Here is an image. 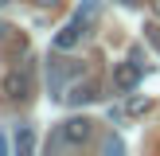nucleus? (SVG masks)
<instances>
[{"mask_svg": "<svg viewBox=\"0 0 160 156\" xmlns=\"http://www.w3.org/2000/svg\"><path fill=\"white\" fill-rule=\"evenodd\" d=\"M90 137H94V121H90V117H67V121H62L59 129H55V137L47 140V148H55V144L82 148Z\"/></svg>", "mask_w": 160, "mask_h": 156, "instance_id": "1", "label": "nucleus"}, {"mask_svg": "<svg viewBox=\"0 0 160 156\" xmlns=\"http://www.w3.org/2000/svg\"><path fill=\"white\" fill-rule=\"evenodd\" d=\"M0 94H4L8 101H23V98L31 94V74H28V70H20V66L8 70V74L0 78Z\"/></svg>", "mask_w": 160, "mask_h": 156, "instance_id": "2", "label": "nucleus"}, {"mask_svg": "<svg viewBox=\"0 0 160 156\" xmlns=\"http://www.w3.org/2000/svg\"><path fill=\"white\" fill-rule=\"evenodd\" d=\"M98 98H102V82L98 78H78V82L62 94L67 105H90V101H98Z\"/></svg>", "mask_w": 160, "mask_h": 156, "instance_id": "3", "label": "nucleus"}, {"mask_svg": "<svg viewBox=\"0 0 160 156\" xmlns=\"http://www.w3.org/2000/svg\"><path fill=\"white\" fill-rule=\"evenodd\" d=\"M137 82H141V62H137V59L117 62V66H113V90H117V94H133Z\"/></svg>", "mask_w": 160, "mask_h": 156, "instance_id": "4", "label": "nucleus"}, {"mask_svg": "<svg viewBox=\"0 0 160 156\" xmlns=\"http://www.w3.org/2000/svg\"><path fill=\"white\" fill-rule=\"evenodd\" d=\"M86 27H90V20H82V16H74V20H70L67 27H62L59 35H55V51H74V47L82 43Z\"/></svg>", "mask_w": 160, "mask_h": 156, "instance_id": "5", "label": "nucleus"}, {"mask_svg": "<svg viewBox=\"0 0 160 156\" xmlns=\"http://www.w3.org/2000/svg\"><path fill=\"white\" fill-rule=\"evenodd\" d=\"M78 74V66H70L67 59H55V66H51V94L55 98H62V90H67V82Z\"/></svg>", "mask_w": 160, "mask_h": 156, "instance_id": "6", "label": "nucleus"}, {"mask_svg": "<svg viewBox=\"0 0 160 156\" xmlns=\"http://www.w3.org/2000/svg\"><path fill=\"white\" fill-rule=\"evenodd\" d=\"M16 148H20V152H35V133H31V125H20V129H16Z\"/></svg>", "mask_w": 160, "mask_h": 156, "instance_id": "7", "label": "nucleus"}, {"mask_svg": "<svg viewBox=\"0 0 160 156\" xmlns=\"http://www.w3.org/2000/svg\"><path fill=\"white\" fill-rule=\"evenodd\" d=\"M98 152H102V156H121V152H125V144H121V137H113V133H109V137H102V140H98Z\"/></svg>", "mask_w": 160, "mask_h": 156, "instance_id": "8", "label": "nucleus"}, {"mask_svg": "<svg viewBox=\"0 0 160 156\" xmlns=\"http://www.w3.org/2000/svg\"><path fill=\"white\" fill-rule=\"evenodd\" d=\"M148 105H152L148 98H129V105H125V109H129L133 117H141V113H148Z\"/></svg>", "mask_w": 160, "mask_h": 156, "instance_id": "9", "label": "nucleus"}, {"mask_svg": "<svg viewBox=\"0 0 160 156\" xmlns=\"http://www.w3.org/2000/svg\"><path fill=\"white\" fill-rule=\"evenodd\" d=\"M8 39H12V27H8V23H0V43H8Z\"/></svg>", "mask_w": 160, "mask_h": 156, "instance_id": "10", "label": "nucleus"}, {"mask_svg": "<svg viewBox=\"0 0 160 156\" xmlns=\"http://www.w3.org/2000/svg\"><path fill=\"white\" fill-rule=\"evenodd\" d=\"M31 4H39V8H51V4H55V0H31Z\"/></svg>", "mask_w": 160, "mask_h": 156, "instance_id": "11", "label": "nucleus"}, {"mask_svg": "<svg viewBox=\"0 0 160 156\" xmlns=\"http://www.w3.org/2000/svg\"><path fill=\"white\" fill-rule=\"evenodd\" d=\"M4 152H8V140H4V137H0V156H4Z\"/></svg>", "mask_w": 160, "mask_h": 156, "instance_id": "12", "label": "nucleus"}, {"mask_svg": "<svg viewBox=\"0 0 160 156\" xmlns=\"http://www.w3.org/2000/svg\"><path fill=\"white\" fill-rule=\"evenodd\" d=\"M152 12H156V16H160V0H152Z\"/></svg>", "mask_w": 160, "mask_h": 156, "instance_id": "13", "label": "nucleus"}, {"mask_svg": "<svg viewBox=\"0 0 160 156\" xmlns=\"http://www.w3.org/2000/svg\"><path fill=\"white\" fill-rule=\"evenodd\" d=\"M121 4H141V0H121Z\"/></svg>", "mask_w": 160, "mask_h": 156, "instance_id": "14", "label": "nucleus"}, {"mask_svg": "<svg viewBox=\"0 0 160 156\" xmlns=\"http://www.w3.org/2000/svg\"><path fill=\"white\" fill-rule=\"evenodd\" d=\"M0 4H8V0H0Z\"/></svg>", "mask_w": 160, "mask_h": 156, "instance_id": "15", "label": "nucleus"}]
</instances>
